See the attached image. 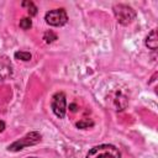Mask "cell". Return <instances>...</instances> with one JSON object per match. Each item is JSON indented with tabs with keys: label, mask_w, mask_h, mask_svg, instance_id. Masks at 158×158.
Returning a JSON list of instances; mask_svg holds the SVG:
<instances>
[{
	"label": "cell",
	"mask_w": 158,
	"mask_h": 158,
	"mask_svg": "<svg viewBox=\"0 0 158 158\" xmlns=\"http://www.w3.org/2000/svg\"><path fill=\"white\" fill-rule=\"evenodd\" d=\"M26 158H38V157H26Z\"/></svg>",
	"instance_id": "cell-16"
},
{
	"label": "cell",
	"mask_w": 158,
	"mask_h": 158,
	"mask_svg": "<svg viewBox=\"0 0 158 158\" xmlns=\"http://www.w3.org/2000/svg\"><path fill=\"white\" fill-rule=\"evenodd\" d=\"M112 10H114V15H115L117 22L123 26L132 23L133 20L136 19V11L126 4H116V5H114Z\"/></svg>",
	"instance_id": "cell-1"
},
{
	"label": "cell",
	"mask_w": 158,
	"mask_h": 158,
	"mask_svg": "<svg viewBox=\"0 0 158 158\" xmlns=\"http://www.w3.org/2000/svg\"><path fill=\"white\" fill-rule=\"evenodd\" d=\"M51 107L54 112V115L58 118H63L65 116L67 111V100H65V94L63 91H58L52 96L51 101Z\"/></svg>",
	"instance_id": "cell-5"
},
{
	"label": "cell",
	"mask_w": 158,
	"mask_h": 158,
	"mask_svg": "<svg viewBox=\"0 0 158 158\" xmlns=\"http://www.w3.org/2000/svg\"><path fill=\"white\" fill-rule=\"evenodd\" d=\"M146 46L152 49V51H157V47H158V38H157V31L156 30H152L148 36L146 37Z\"/></svg>",
	"instance_id": "cell-7"
},
{
	"label": "cell",
	"mask_w": 158,
	"mask_h": 158,
	"mask_svg": "<svg viewBox=\"0 0 158 158\" xmlns=\"http://www.w3.org/2000/svg\"><path fill=\"white\" fill-rule=\"evenodd\" d=\"M44 20L49 26H63L67 23L68 21V16L64 9H54V10H49L46 12L44 15Z\"/></svg>",
	"instance_id": "cell-4"
},
{
	"label": "cell",
	"mask_w": 158,
	"mask_h": 158,
	"mask_svg": "<svg viewBox=\"0 0 158 158\" xmlns=\"http://www.w3.org/2000/svg\"><path fill=\"white\" fill-rule=\"evenodd\" d=\"M14 56H15L16 59L22 60V62H28V60L32 58L31 53H30V52H25V51H17V52H15Z\"/></svg>",
	"instance_id": "cell-9"
},
{
	"label": "cell",
	"mask_w": 158,
	"mask_h": 158,
	"mask_svg": "<svg viewBox=\"0 0 158 158\" xmlns=\"http://www.w3.org/2000/svg\"><path fill=\"white\" fill-rule=\"evenodd\" d=\"M5 130V122L4 121H0V133Z\"/></svg>",
	"instance_id": "cell-15"
},
{
	"label": "cell",
	"mask_w": 158,
	"mask_h": 158,
	"mask_svg": "<svg viewBox=\"0 0 158 158\" xmlns=\"http://www.w3.org/2000/svg\"><path fill=\"white\" fill-rule=\"evenodd\" d=\"M75 125H77V127H79V128H88V127L93 126L94 122H93V121H89V120H81V121H78Z\"/></svg>",
	"instance_id": "cell-13"
},
{
	"label": "cell",
	"mask_w": 158,
	"mask_h": 158,
	"mask_svg": "<svg viewBox=\"0 0 158 158\" xmlns=\"http://www.w3.org/2000/svg\"><path fill=\"white\" fill-rule=\"evenodd\" d=\"M41 139H42L41 133L37 132V131H32V132L26 133L22 138H20V139L15 141L14 143H11L7 147V149L10 152H19V151L23 149L25 147H30V146H35V144L40 143Z\"/></svg>",
	"instance_id": "cell-2"
},
{
	"label": "cell",
	"mask_w": 158,
	"mask_h": 158,
	"mask_svg": "<svg viewBox=\"0 0 158 158\" xmlns=\"http://www.w3.org/2000/svg\"><path fill=\"white\" fill-rule=\"evenodd\" d=\"M31 26H32V21H31L30 17H22L20 20V27L22 30H30Z\"/></svg>",
	"instance_id": "cell-12"
},
{
	"label": "cell",
	"mask_w": 158,
	"mask_h": 158,
	"mask_svg": "<svg viewBox=\"0 0 158 158\" xmlns=\"http://www.w3.org/2000/svg\"><path fill=\"white\" fill-rule=\"evenodd\" d=\"M120 151L112 144H100L91 148L86 158H120Z\"/></svg>",
	"instance_id": "cell-3"
},
{
	"label": "cell",
	"mask_w": 158,
	"mask_h": 158,
	"mask_svg": "<svg viewBox=\"0 0 158 158\" xmlns=\"http://www.w3.org/2000/svg\"><path fill=\"white\" fill-rule=\"evenodd\" d=\"M43 40H44L46 43H52L57 40V35L53 31H46L44 35H43Z\"/></svg>",
	"instance_id": "cell-11"
},
{
	"label": "cell",
	"mask_w": 158,
	"mask_h": 158,
	"mask_svg": "<svg viewBox=\"0 0 158 158\" xmlns=\"http://www.w3.org/2000/svg\"><path fill=\"white\" fill-rule=\"evenodd\" d=\"M22 6H26L27 7V11H28L30 16H35L37 14V6L32 1H23L22 2Z\"/></svg>",
	"instance_id": "cell-10"
},
{
	"label": "cell",
	"mask_w": 158,
	"mask_h": 158,
	"mask_svg": "<svg viewBox=\"0 0 158 158\" xmlns=\"http://www.w3.org/2000/svg\"><path fill=\"white\" fill-rule=\"evenodd\" d=\"M121 101L123 102V104H127V99H126V96H123L122 94H117L116 96H115V99H114V102H115V106H116V110H123L125 109V106L121 104Z\"/></svg>",
	"instance_id": "cell-8"
},
{
	"label": "cell",
	"mask_w": 158,
	"mask_h": 158,
	"mask_svg": "<svg viewBox=\"0 0 158 158\" xmlns=\"http://www.w3.org/2000/svg\"><path fill=\"white\" fill-rule=\"evenodd\" d=\"M14 73V67L7 56H0V81L11 78Z\"/></svg>",
	"instance_id": "cell-6"
},
{
	"label": "cell",
	"mask_w": 158,
	"mask_h": 158,
	"mask_svg": "<svg viewBox=\"0 0 158 158\" xmlns=\"http://www.w3.org/2000/svg\"><path fill=\"white\" fill-rule=\"evenodd\" d=\"M69 109H70V111L74 112V111H77V105H75V104H70V105H69Z\"/></svg>",
	"instance_id": "cell-14"
}]
</instances>
